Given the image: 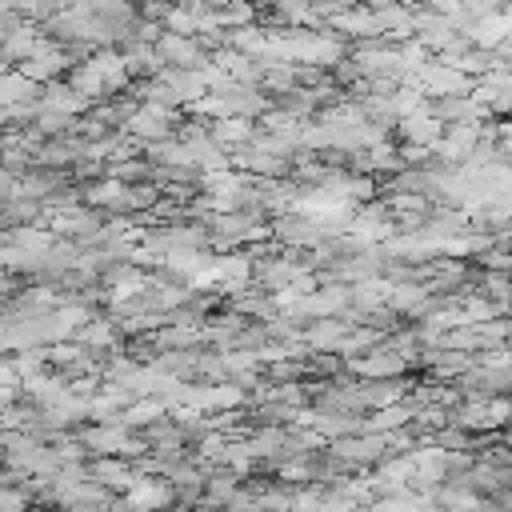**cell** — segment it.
Masks as SVG:
<instances>
[{
	"label": "cell",
	"instance_id": "cell-14",
	"mask_svg": "<svg viewBox=\"0 0 512 512\" xmlns=\"http://www.w3.org/2000/svg\"><path fill=\"white\" fill-rule=\"evenodd\" d=\"M44 84L28 80L20 68L16 72H0V108H20V104H40Z\"/></svg>",
	"mask_w": 512,
	"mask_h": 512
},
{
	"label": "cell",
	"instance_id": "cell-18",
	"mask_svg": "<svg viewBox=\"0 0 512 512\" xmlns=\"http://www.w3.org/2000/svg\"><path fill=\"white\" fill-rule=\"evenodd\" d=\"M164 412H168V408H164L156 396H140V400H132L128 408H120L116 424H124V428H132V432H144V428L156 424Z\"/></svg>",
	"mask_w": 512,
	"mask_h": 512
},
{
	"label": "cell",
	"instance_id": "cell-10",
	"mask_svg": "<svg viewBox=\"0 0 512 512\" xmlns=\"http://www.w3.org/2000/svg\"><path fill=\"white\" fill-rule=\"evenodd\" d=\"M240 484H244V476H240L236 468H228V464H208V472H204V500H200V504L224 508V504L240 492Z\"/></svg>",
	"mask_w": 512,
	"mask_h": 512
},
{
	"label": "cell",
	"instance_id": "cell-1",
	"mask_svg": "<svg viewBox=\"0 0 512 512\" xmlns=\"http://www.w3.org/2000/svg\"><path fill=\"white\" fill-rule=\"evenodd\" d=\"M372 28H376V40L384 44H404L416 36V12L400 0H388L380 8H372Z\"/></svg>",
	"mask_w": 512,
	"mask_h": 512
},
{
	"label": "cell",
	"instance_id": "cell-3",
	"mask_svg": "<svg viewBox=\"0 0 512 512\" xmlns=\"http://www.w3.org/2000/svg\"><path fill=\"white\" fill-rule=\"evenodd\" d=\"M424 112L436 116L440 124H484L488 120V108L476 104L468 92L464 96H428L424 100Z\"/></svg>",
	"mask_w": 512,
	"mask_h": 512
},
{
	"label": "cell",
	"instance_id": "cell-4",
	"mask_svg": "<svg viewBox=\"0 0 512 512\" xmlns=\"http://www.w3.org/2000/svg\"><path fill=\"white\" fill-rule=\"evenodd\" d=\"M344 364H348V372H352L356 380H388V376H408V372H412V364H408L404 356L388 352V348H372V352L352 356V360H344Z\"/></svg>",
	"mask_w": 512,
	"mask_h": 512
},
{
	"label": "cell",
	"instance_id": "cell-12",
	"mask_svg": "<svg viewBox=\"0 0 512 512\" xmlns=\"http://www.w3.org/2000/svg\"><path fill=\"white\" fill-rule=\"evenodd\" d=\"M84 204L108 212V216H128V184L120 180H96L92 188H84Z\"/></svg>",
	"mask_w": 512,
	"mask_h": 512
},
{
	"label": "cell",
	"instance_id": "cell-21",
	"mask_svg": "<svg viewBox=\"0 0 512 512\" xmlns=\"http://www.w3.org/2000/svg\"><path fill=\"white\" fill-rule=\"evenodd\" d=\"M220 28H244V24H256V4L252 0H228L220 12H216Z\"/></svg>",
	"mask_w": 512,
	"mask_h": 512
},
{
	"label": "cell",
	"instance_id": "cell-24",
	"mask_svg": "<svg viewBox=\"0 0 512 512\" xmlns=\"http://www.w3.org/2000/svg\"><path fill=\"white\" fill-rule=\"evenodd\" d=\"M508 428H512V400H508Z\"/></svg>",
	"mask_w": 512,
	"mask_h": 512
},
{
	"label": "cell",
	"instance_id": "cell-20",
	"mask_svg": "<svg viewBox=\"0 0 512 512\" xmlns=\"http://www.w3.org/2000/svg\"><path fill=\"white\" fill-rule=\"evenodd\" d=\"M160 28L164 32H176V36H200V16L188 4H172V8H164Z\"/></svg>",
	"mask_w": 512,
	"mask_h": 512
},
{
	"label": "cell",
	"instance_id": "cell-25",
	"mask_svg": "<svg viewBox=\"0 0 512 512\" xmlns=\"http://www.w3.org/2000/svg\"><path fill=\"white\" fill-rule=\"evenodd\" d=\"M368 4H372V8H380V4H388V0H368Z\"/></svg>",
	"mask_w": 512,
	"mask_h": 512
},
{
	"label": "cell",
	"instance_id": "cell-16",
	"mask_svg": "<svg viewBox=\"0 0 512 512\" xmlns=\"http://www.w3.org/2000/svg\"><path fill=\"white\" fill-rule=\"evenodd\" d=\"M396 128H400V140L404 144H416V148H432L444 136V124L436 116H428V112L404 116V120H396Z\"/></svg>",
	"mask_w": 512,
	"mask_h": 512
},
{
	"label": "cell",
	"instance_id": "cell-6",
	"mask_svg": "<svg viewBox=\"0 0 512 512\" xmlns=\"http://www.w3.org/2000/svg\"><path fill=\"white\" fill-rule=\"evenodd\" d=\"M416 40H420L432 56H440V52H448V48L460 40V32H456V24H452L448 16H440V12H432V8H416Z\"/></svg>",
	"mask_w": 512,
	"mask_h": 512
},
{
	"label": "cell",
	"instance_id": "cell-8",
	"mask_svg": "<svg viewBox=\"0 0 512 512\" xmlns=\"http://www.w3.org/2000/svg\"><path fill=\"white\" fill-rule=\"evenodd\" d=\"M408 384L412 376H388V380H356V396L364 404V412H376V408H388L396 400L408 396Z\"/></svg>",
	"mask_w": 512,
	"mask_h": 512
},
{
	"label": "cell",
	"instance_id": "cell-15",
	"mask_svg": "<svg viewBox=\"0 0 512 512\" xmlns=\"http://www.w3.org/2000/svg\"><path fill=\"white\" fill-rule=\"evenodd\" d=\"M68 84L92 104V100H104L108 92H112V84H108V76H104V68L96 64V56L92 60H84V64H76L72 68V76H68Z\"/></svg>",
	"mask_w": 512,
	"mask_h": 512
},
{
	"label": "cell",
	"instance_id": "cell-11",
	"mask_svg": "<svg viewBox=\"0 0 512 512\" xmlns=\"http://www.w3.org/2000/svg\"><path fill=\"white\" fill-rule=\"evenodd\" d=\"M88 476H92L96 484L112 488V492H128V488L136 484V468H132L124 456H96V460L88 464Z\"/></svg>",
	"mask_w": 512,
	"mask_h": 512
},
{
	"label": "cell",
	"instance_id": "cell-17",
	"mask_svg": "<svg viewBox=\"0 0 512 512\" xmlns=\"http://www.w3.org/2000/svg\"><path fill=\"white\" fill-rule=\"evenodd\" d=\"M208 136H212L224 152H232V148H240V144H248V140L256 136V124L244 120V116H220V120L208 124Z\"/></svg>",
	"mask_w": 512,
	"mask_h": 512
},
{
	"label": "cell",
	"instance_id": "cell-2",
	"mask_svg": "<svg viewBox=\"0 0 512 512\" xmlns=\"http://www.w3.org/2000/svg\"><path fill=\"white\" fill-rule=\"evenodd\" d=\"M156 52L172 68H204L212 60V52L200 44V36H176V32H160L156 36Z\"/></svg>",
	"mask_w": 512,
	"mask_h": 512
},
{
	"label": "cell",
	"instance_id": "cell-23",
	"mask_svg": "<svg viewBox=\"0 0 512 512\" xmlns=\"http://www.w3.org/2000/svg\"><path fill=\"white\" fill-rule=\"evenodd\" d=\"M508 344H512V316H508Z\"/></svg>",
	"mask_w": 512,
	"mask_h": 512
},
{
	"label": "cell",
	"instance_id": "cell-13",
	"mask_svg": "<svg viewBox=\"0 0 512 512\" xmlns=\"http://www.w3.org/2000/svg\"><path fill=\"white\" fill-rule=\"evenodd\" d=\"M172 92H176V100H180V108L184 104H196L208 88H204V76H200V68H172V64H164L160 72H156Z\"/></svg>",
	"mask_w": 512,
	"mask_h": 512
},
{
	"label": "cell",
	"instance_id": "cell-22",
	"mask_svg": "<svg viewBox=\"0 0 512 512\" xmlns=\"http://www.w3.org/2000/svg\"><path fill=\"white\" fill-rule=\"evenodd\" d=\"M4 124H8V108H0V128H4Z\"/></svg>",
	"mask_w": 512,
	"mask_h": 512
},
{
	"label": "cell",
	"instance_id": "cell-19",
	"mask_svg": "<svg viewBox=\"0 0 512 512\" xmlns=\"http://www.w3.org/2000/svg\"><path fill=\"white\" fill-rule=\"evenodd\" d=\"M372 508L376 512H440V504L432 500V496H424V492H396V496H376L372 500Z\"/></svg>",
	"mask_w": 512,
	"mask_h": 512
},
{
	"label": "cell",
	"instance_id": "cell-5",
	"mask_svg": "<svg viewBox=\"0 0 512 512\" xmlns=\"http://www.w3.org/2000/svg\"><path fill=\"white\" fill-rule=\"evenodd\" d=\"M68 64H72V52H68L64 44L40 40V48H36L28 60H20V72H24L28 80H36V84H48V80H56Z\"/></svg>",
	"mask_w": 512,
	"mask_h": 512
},
{
	"label": "cell",
	"instance_id": "cell-9",
	"mask_svg": "<svg viewBox=\"0 0 512 512\" xmlns=\"http://www.w3.org/2000/svg\"><path fill=\"white\" fill-rule=\"evenodd\" d=\"M508 32H512V24H508V16H504V12L476 16V20H468V24L460 28V36H464L472 48H484V52H492Z\"/></svg>",
	"mask_w": 512,
	"mask_h": 512
},
{
	"label": "cell",
	"instance_id": "cell-7",
	"mask_svg": "<svg viewBox=\"0 0 512 512\" xmlns=\"http://www.w3.org/2000/svg\"><path fill=\"white\" fill-rule=\"evenodd\" d=\"M348 320L344 316H320V320H308L304 328H300V340H304V348L308 352H336L340 348V340L348 336Z\"/></svg>",
	"mask_w": 512,
	"mask_h": 512
}]
</instances>
